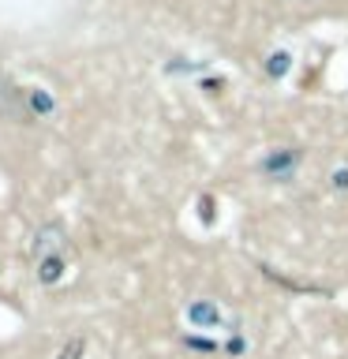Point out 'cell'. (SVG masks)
Returning <instances> with one entry per match:
<instances>
[{"label":"cell","mask_w":348,"mask_h":359,"mask_svg":"<svg viewBox=\"0 0 348 359\" xmlns=\"http://www.w3.org/2000/svg\"><path fill=\"white\" fill-rule=\"evenodd\" d=\"M333 187H348V168H341V172H333Z\"/></svg>","instance_id":"8992f818"},{"label":"cell","mask_w":348,"mask_h":359,"mask_svg":"<svg viewBox=\"0 0 348 359\" xmlns=\"http://www.w3.org/2000/svg\"><path fill=\"white\" fill-rule=\"evenodd\" d=\"M296 165H300V150H277L262 161V172L274 176V180H288L296 172Z\"/></svg>","instance_id":"6da1fadb"},{"label":"cell","mask_w":348,"mask_h":359,"mask_svg":"<svg viewBox=\"0 0 348 359\" xmlns=\"http://www.w3.org/2000/svg\"><path fill=\"white\" fill-rule=\"evenodd\" d=\"M79 355H83V341H79V337H75V341L64 348V355H60V359H79Z\"/></svg>","instance_id":"5b68a950"},{"label":"cell","mask_w":348,"mask_h":359,"mask_svg":"<svg viewBox=\"0 0 348 359\" xmlns=\"http://www.w3.org/2000/svg\"><path fill=\"white\" fill-rule=\"evenodd\" d=\"M187 322L202 325V330H218V325L225 322V311L218 307V303L199 299V303H191V307H187Z\"/></svg>","instance_id":"7a4b0ae2"},{"label":"cell","mask_w":348,"mask_h":359,"mask_svg":"<svg viewBox=\"0 0 348 359\" xmlns=\"http://www.w3.org/2000/svg\"><path fill=\"white\" fill-rule=\"evenodd\" d=\"M266 67H269V75H285L288 72V53H274Z\"/></svg>","instance_id":"277c9868"},{"label":"cell","mask_w":348,"mask_h":359,"mask_svg":"<svg viewBox=\"0 0 348 359\" xmlns=\"http://www.w3.org/2000/svg\"><path fill=\"white\" fill-rule=\"evenodd\" d=\"M38 277H41V285H56L64 277V251L38 258Z\"/></svg>","instance_id":"3957f363"}]
</instances>
